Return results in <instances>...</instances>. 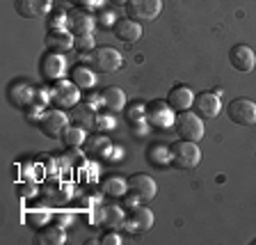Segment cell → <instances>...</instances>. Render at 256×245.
I'll list each match as a JSON object with an SVG mask.
<instances>
[{
	"mask_svg": "<svg viewBox=\"0 0 256 245\" xmlns=\"http://www.w3.org/2000/svg\"><path fill=\"white\" fill-rule=\"evenodd\" d=\"M78 7H85V10H94V7L101 5V0H76Z\"/></svg>",
	"mask_w": 256,
	"mask_h": 245,
	"instance_id": "cell-38",
	"label": "cell"
},
{
	"mask_svg": "<svg viewBox=\"0 0 256 245\" xmlns=\"http://www.w3.org/2000/svg\"><path fill=\"white\" fill-rule=\"evenodd\" d=\"M98 19H101L98 23H101V26H106V28H114V23L119 21L117 14H114V12H108V10L101 12V16H98Z\"/></svg>",
	"mask_w": 256,
	"mask_h": 245,
	"instance_id": "cell-35",
	"label": "cell"
},
{
	"mask_svg": "<svg viewBox=\"0 0 256 245\" xmlns=\"http://www.w3.org/2000/svg\"><path fill=\"white\" fill-rule=\"evenodd\" d=\"M98 222H106L108 227L117 229V227H126V215H124V206H103Z\"/></svg>",
	"mask_w": 256,
	"mask_h": 245,
	"instance_id": "cell-26",
	"label": "cell"
},
{
	"mask_svg": "<svg viewBox=\"0 0 256 245\" xmlns=\"http://www.w3.org/2000/svg\"><path fill=\"white\" fill-rule=\"evenodd\" d=\"M112 32H114V37L119 39V42L124 44H135L140 37H142V26H140L138 21H133V19H119L117 23H114V28H112Z\"/></svg>",
	"mask_w": 256,
	"mask_h": 245,
	"instance_id": "cell-18",
	"label": "cell"
},
{
	"mask_svg": "<svg viewBox=\"0 0 256 245\" xmlns=\"http://www.w3.org/2000/svg\"><path fill=\"white\" fill-rule=\"evenodd\" d=\"M130 126H135V135L140 138V135L146 133V126H149V122H146V119H142V122H133Z\"/></svg>",
	"mask_w": 256,
	"mask_h": 245,
	"instance_id": "cell-37",
	"label": "cell"
},
{
	"mask_svg": "<svg viewBox=\"0 0 256 245\" xmlns=\"http://www.w3.org/2000/svg\"><path fill=\"white\" fill-rule=\"evenodd\" d=\"M87 154H92V156H103V154H108V151L112 149V144H110V140L106 138V135H94V138H90L87 140Z\"/></svg>",
	"mask_w": 256,
	"mask_h": 245,
	"instance_id": "cell-28",
	"label": "cell"
},
{
	"mask_svg": "<svg viewBox=\"0 0 256 245\" xmlns=\"http://www.w3.org/2000/svg\"><path fill=\"white\" fill-rule=\"evenodd\" d=\"M80 101H85L87 106H92L96 110L98 106H103V101H101V94H87L85 99H80Z\"/></svg>",
	"mask_w": 256,
	"mask_h": 245,
	"instance_id": "cell-36",
	"label": "cell"
},
{
	"mask_svg": "<svg viewBox=\"0 0 256 245\" xmlns=\"http://www.w3.org/2000/svg\"><path fill=\"white\" fill-rule=\"evenodd\" d=\"M32 192H34V186H28V188L18 186V195H32Z\"/></svg>",
	"mask_w": 256,
	"mask_h": 245,
	"instance_id": "cell-40",
	"label": "cell"
},
{
	"mask_svg": "<svg viewBox=\"0 0 256 245\" xmlns=\"http://www.w3.org/2000/svg\"><path fill=\"white\" fill-rule=\"evenodd\" d=\"M101 188H103L106 195H112V197H124V195L128 192V181L126 179H122V176H108V179H103Z\"/></svg>",
	"mask_w": 256,
	"mask_h": 245,
	"instance_id": "cell-27",
	"label": "cell"
},
{
	"mask_svg": "<svg viewBox=\"0 0 256 245\" xmlns=\"http://www.w3.org/2000/svg\"><path fill=\"white\" fill-rule=\"evenodd\" d=\"M170 147H172V163H174L178 170H194V167L199 165L202 149H199L197 142L178 138L176 142H172Z\"/></svg>",
	"mask_w": 256,
	"mask_h": 245,
	"instance_id": "cell-2",
	"label": "cell"
},
{
	"mask_svg": "<svg viewBox=\"0 0 256 245\" xmlns=\"http://www.w3.org/2000/svg\"><path fill=\"white\" fill-rule=\"evenodd\" d=\"M71 215H66V213H62V215H58V224H62V227H64V224H69L71 222Z\"/></svg>",
	"mask_w": 256,
	"mask_h": 245,
	"instance_id": "cell-39",
	"label": "cell"
},
{
	"mask_svg": "<svg viewBox=\"0 0 256 245\" xmlns=\"http://www.w3.org/2000/svg\"><path fill=\"white\" fill-rule=\"evenodd\" d=\"M229 62L236 71H240V74H250V71H254V67H256V55L250 46H245V44H236V46L229 51Z\"/></svg>",
	"mask_w": 256,
	"mask_h": 245,
	"instance_id": "cell-12",
	"label": "cell"
},
{
	"mask_svg": "<svg viewBox=\"0 0 256 245\" xmlns=\"http://www.w3.org/2000/svg\"><path fill=\"white\" fill-rule=\"evenodd\" d=\"M192 101H194V92H192L188 85H174L170 90V94H167V103H170L176 112L190 110Z\"/></svg>",
	"mask_w": 256,
	"mask_h": 245,
	"instance_id": "cell-19",
	"label": "cell"
},
{
	"mask_svg": "<svg viewBox=\"0 0 256 245\" xmlns=\"http://www.w3.org/2000/svg\"><path fill=\"white\" fill-rule=\"evenodd\" d=\"M124 112H126L128 124L142 122V119H146V103L135 101V103H130V106H128V110H124Z\"/></svg>",
	"mask_w": 256,
	"mask_h": 245,
	"instance_id": "cell-30",
	"label": "cell"
},
{
	"mask_svg": "<svg viewBox=\"0 0 256 245\" xmlns=\"http://www.w3.org/2000/svg\"><path fill=\"white\" fill-rule=\"evenodd\" d=\"M64 147H69V149H76V147H82L85 144V128L78 126V124H69V126L62 131L60 135Z\"/></svg>",
	"mask_w": 256,
	"mask_h": 245,
	"instance_id": "cell-25",
	"label": "cell"
},
{
	"mask_svg": "<svg viewBox=\"0 0 256 245\" xmlns=\"http://www.w3.org/2000/svg\"><path fill=\"white\" fill-rule=\"evenodd\" d=\"M69 80H74L80 90H92V87L96 85L94 67H90V64H85V62H82V64H76L74 69L69 71Z\"/></svg>",
	"mask_w": 256,
	"mask_h": 245,
	"instance_id": "cell-21",
	"label": "cell"
},
{
	"mask_svg": "<svg viewBox=\"0 0 256 245\" xmlns=\"http://www.w3.org/2000/svg\"><path fill=\"white\" fill-rule=\"evenodd\" d=\"M146 160H149L154 167L162 170L172 163V147L170 144H162V142H156L151 144L149 149H146Z\"/></svg>",
	"mask_w": 256,
	"mask_h": 245,
	"instance_id": "cell-24",
	"label": "cell"
},
{
	"mask_svg": "<svg viewBox=\"0 0 256 245\" xmlns=\"http://www.w3.org/2000/svg\"><path fill=\"white\" fill-rule=\"evenodd\" d=\"M37 126L42 128V133L46 135V138L58 140L64 128L69 126V117H66L62 110H46L42 115V119L37 122Z\"/></svg>",
	"mask_w": 256,
	"mask_h": 245,
	"instance_id": "cell-10",
	"label": "cell"
},
{
	"mask_svg": "<svg viewBox=\"0 0 256 245\" xmlns=\"http://www.w3.org/2000/svg\"><path fill=\"white\" fill-rule=\"evenodd\" d=\"M48 51H60V53H66L76 46V35H71L66 28H60V30H48L46 39H44Z\"/></svg>",
	"mask_w": 256,
	"mask_h": 245,
	"instance_id": "cell-16",
	"label": "cell"
},
{
	"mask_svg": "<svg viewBox=\"0 0 256 245\" xmlns=\"http://www.w3.org/2000/svg\"><path fill=\"white\" fill-rule=\"evenodd\" d=\"M98 243H101V245H119V243H122V236H119L114 229H108L106 234L101 236V240H98Z\"/></svg>",
	"mask_w": 256,
	"mask_h": 245,
	"instance_id": "cell-33",
	"label": "cell"
},
{
	"mask_svg": "<svg viewBox=\"0 0 256 245\" xmlns=\"http://www.w3.org/2000/svg\"><path fill=\"white\" fill-rule=\"evenodd\" d=\"M117 126V119H114V112H96V128L101 131V133H108L112 128Z\"/></svg>",
	"mask_w": 256,
	"mask_h": 245,
	"instance_id": "cell-29",
	"label": "cell"
},
{
	"mask_svg": "<svg viewBox=\"0 0 256 245\" xmlns=\"http://www.w3.org/2000/svg\"><path fill=\"white\" fill-rule=\"evenodd\" d=\"M34 240L39 245H62L66 240V234H64V227L62 224H44L42 229H37L34 234Z\"/></svg>",
	"mask_w": 256,
	"mask_h": 245,
	"instance_id": "cell-20",
	"label": "cell"
},
{
	"mask_svg": "<svg viewBox=\"0 0 256 245\" xmlns=\"http://www.w3.org/2000/svg\"><path fill=\"white\" fill-rule=\"evenodd\" d=\"M71 122L78 124V126H82L87 131V128H94L96 126V110L92 106H87L85 101L76 103L74 108H71Z\"/></svg>",
	"mask_w": 256,
	"mask_h": 245,
	"instance_id": "cell-22",
	"label": "cell"
},
{
	"mask_svg": "<svg viewBox=\"0 0 256 245\" xmlns=\"http://www.w3.org/2000/svg\"><path fill=\"white\" fill-rule=\"evenodd\" d=\"M34 90H37V87H32L30 83H26V80H16V83L10 85L7 96H10V101L14 103L16 108L26 110V108L32 103V99H34Z\"/></svg>",
	"mask_w": 256,
	"mask_h": 245,
	"instance_id": "cell-17",
	"label": "cell"
},
{
	"mask_svg": "<svg viewBox=\"0 0 256 245\" xmlns=\"http://www.w3.org/2000/svg\"><path fill=\"white\" fill-rule=\"evenodd\" d=\"M76 48H78L80 53H90V51H94V32H90V35H78L76 37Z\"/></svg>",
	"mask_w": 256,
	"mask_h": 245,
	"instance_id": "cell-32",
	"label": "cell"
},
{
	"mask_svg": "<svg viewBox=\"0 0 256 245\" xmlns=\"http://www.w3.org/2000/svg\"><path fill=\"white\" fill-rule=\"evenodd\" d=\"M48 30H60V28H66V12L64 10H53L46 19Z\"/></svg>",
	"mask_w": 256,
	"mask_h": 245,
	"instance_id": "cell-31",
	"label": "cell"
},
{
	"mask_svg": "<svg viewBox=\"0 0 256 245\" xmlns=\"http://www.w3.org/2000/svg\"><path fill=\"white\" fill-rule=\"evenodd\" d=\"M192 108L197 110L199 117L213 119V117H218L220 112H222V101H220V94L215 90L213 92H202V94L194 96Z\"/></svg>",
	"mask_w": 256,
	"mask_h": 245,
	"instance_id": "cell-11",
	"label": "cell"
},
{
	"mask_svg": "<svg viewBox=\"0 0 256 245\" xmlns=\"http://www.w3.org/2000/svg\"><path fill=\"white\" fill-rule=\"evenodd\" d=\"M154 227V213H151V208L146 206H135L130 208V218H126V229L133 231V234H142V231L151 229Z\"/></svg>",
	"mask_w": 256,
	"mask_h": 245,
	"instance_id": "cell-15",
	"label": "cell"
},
{
	"mask_svg": "<svg viewBox=\"0 0 256 245\" xmlns=\"http://www.w3.org/2000/svg\"><path fill=\"white\" fill-rule=\"evenodd\" d=\"M94 26H96V19L90 10L85 7H74V10L66 12V30L71 35H90L94 32Z\"/></svg>",
	"mask_w": 256,
	"mask_h": 245,
	"instance_id": "cell-9",
	"label": "cell"
},
{
	"mask_svg": "<svg viewBox=\"0 0 256 245\" xmlns=\"http://www.w3.org/2000/svg\"><path fill=\"white\" fill-rule=\"evenodd\" d=\"M14 10L21 19H46L50 14V0H14Z\"/></svg>",
	"mask_w": 256,
	"mask_h": 245,
	"instance_id": "cell-14",
	"label": "cell"
},
{
	"mask_svg": "<svg viewBox=\"0 0 256 245\" xmlns=\"http://www.w3.org/2000/svg\"><path fill=\"white\" fill-rule=\"evenodd\" d=\"M162 10V0H128L126 16L138 23H151L158 19Z\"/></svg>",
	"mask_w": 256,
	"mask_h": 245,
	"instance_id": "cell-6",
	"label": "cell"
},
{
	"mask_svg": "<svg viewBox=\"0 0 256 245\" xmlns=\"http://www.w3.org/2000/svg\"><path fill=\"white\" fill-rule=\"evenodd\" d=\"M226 115L238 126H254L256 124V103L252 99H234L226 106Z\"/></svg>",
	"mask_w": 256,
	"mask_h": 245,
	"instance_id": "cell-7",
	"label": "cell"
},
{
	"mask_svg": "<svg viewBox=\"0 0 256 245\" xmlns=\"http://www.w3.org/2000/svg\"><path fill=\"white\" fill-rule=\"evenodd\" d=\"M82 60L90 62V67H94V71L98 74H114L124 64L122 53L112 46H96L90 53H82Z\"/></svg>",
	"mask_w": 256,
	"mask_h": 245,
	"instance_id": "cell-1",
	"label": "cell"
},
{
	"mask_svg": "<svg viewBox=\"0 0 256 245\" xmlns=\"http://www.w3.org/2000/svg\"><path fill=\"white\" fill-rule=\"evenodd\" d=\"M110 3H112V5H117V7H126L128 0H110Z\"/></svg>",
	"mask_w": 256,
	"mask_h": 245,
	"instance_id": "cell-41",
	"label": "cell"
},
{
	"mask_svg": "<svg viewBox=\"0 0 256 245\" xmlns=\"http://www.w3.org/2000/svg\"><path fill=\"white\" fill-rule=\"evenodd\" d=\"M174 131L178 133V138L192 140V142H199V140L204 138V119L199 117L197 112H192V110L176 112Z\"/></svg>",
	"mask_w": 256,
	"mask_h": 245,
	"instance_id": "cell-4",
	"label": "cell"
},
{
	"mask_svg": "<svg viewBox=\"0 0 256 245\" xmlns=\"http://www.w3.org/2000/svg\"><path fill=\"white\" fill-rule=\"evenodd\" d=\"M39 74L46 80H60L66 74V60L60 51H46V53L39 58Z\"/></svg>",
	"mask_w": 256,
	"mask_h": 245,
	"instance_id": "cell-8",
	"label": "cell"
},
{
	"mask_svg": "<svg viewBox=\"0 0 256 245\" xmlns=\"http://www.w3.org/2000/svg\"><path fill=\"white\" fill-rule=\"evenodd\" d=\"M48 94H50V103L55 108H74L76 103H80V87L76 85L74 80H53L50 87H48Z\"/></svg>",
	"mask_w": 256,
	"mask_h": 245,
	"instance_id": "cell-3",
	"label": "cell"
},
{
	"mask_svg": "<svg viewBox=\"0 0 256 245\" xmlns=\"http://www.w3.org/2000/svg\"><path fill=\"white\" fill-rule=\"evenodd\" d=\"M126 181H128V190H133L135 195H140V199H142V202H151V199L156 197V192H158L156 181L151 179L149 174H144V172L130 174Z\"/></svg>",
	"mask_w": 256,
	"mask_h": 245,
	"instance_id": "cell-13",
	"label": "cell"
},
{
	"mask_svg": "<svg viewBox=\"0 0 256 245\" xmlns=\"http://www.w3.org/2000/svg\"><path fill=\"white\" fill-rule=\"evenodd\" d=\"M122 202H124L122 204L124 208H135V206H140V202H142V199H140V195H135L133 190H128L126 195L122 197Z\"/></svg>",
	"mask_w": 256,
	"mask_h": 245,
	"instance_id": "cell-34",
	"label": "cell"
},
{
	"mask_svg": "<svg viewBox=\"0 0 256 245\" xmlns=\"http://www.w3.org/2000/svg\"><path fill=\"white\" fill-rule=\"evenodd\" d=\"M174 119H176V110L165 99H154V101L146 103V122H149V126L165 131V128L174 126Z\"/></svg>",
	"mask_w": 256,
	"mask_h": 245,
	"instance_id": "cell-5",
	"label": "cell"
},
{
	"mask_svg": "<svg viewBox=\"0 0 256 245\" xmlns=\"http://www.w3.org/2000/svg\"><path fill=\"white\" fill-rule=\"evenodd\" d=\"M101 101H103V108L110 112H122L126 108V94H124L122 87H106L101 92Z\"/></svg>",
	"mask_w": 256,
	"mask_h": 245,
	"instance_id": "cell-23",
	"label": "cell"
}]
</instances>
